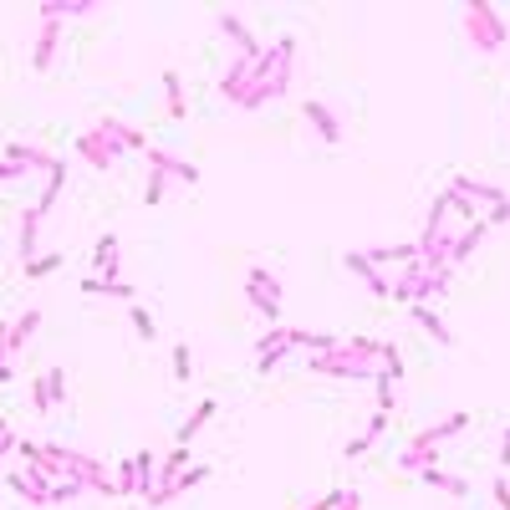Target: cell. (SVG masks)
Returning <instances> with one entry per match:
<instances>
[{"label": "cell", "instance_id": "cell-1", "mask_svg": "<svg viewBox=\"0 0 510 510\" xmlns=\"http://www.w3.org/2000/svg\"><path fill=\"white\" fill-rule=\"evenodd\" d=\"M459 31L470 41L474 51H500L510 41V26L495 5H484V0H470V5H459Z\"/></svg>", "mask_w": 510, "mask_h": 510}, {"label": "cell", "instance_id": "cell-2", "mask_svg": "<svg viewBox=\"0 0 510 510\" xmlns=\"http://www.w3.org/2000/svg\"><path fill=\"white\" fill-rule=\"evenodd\" d=\"M388 280H393V291H388L393 301H408V306L423 301V306H429L434 296L449 291V280H454V276H449V270H444V276H434V270H423V266H403V270H393Z\"/></svg>", "mask_w": 510, "mask_h": 510}, {"label": "cell", "instance_id": "cell-3", "mask_svg": "<svg viewBox=\"0 0 510 510\" xmlns=\"http://www.w3.org/2000/svg\"><path fill=\"white\" fill-rule=\"evenodd\" d=\"M280 296H286V280H280L276 270H266V266L245 270V301H250L255 311L270 321V327L280 321Z\"/></svg>", "mask_w": 510, "mask_h": 510}, {"label": "cell", "instance_id": "cell-4", "mask_svg": "<svg viewBox=\"0 0 510 510\" xmlns=\"http://www.w3.org/2000/svg\"><path fill=\"white\" fill-rule=\"evenodd\" d=\"M306 368L321 372V378H352V382H368L378 378V362H368V357H357L352 347H337V352H321V357H306Z\"/></svg>", "mask_w": 510, "mask_h": 510}, {"label": "cell", "instance_id": "cell-5", "mask_svg": "<svg viewBox=\"0 0 510 510\" xmlns=\"http://www.w3.org/2000/svg\"><path fill=\"white\" fill-rule=\"evenodd\" d=\"M260 82H270L266 66H260V62H245V56H235V62H230L225 72H219V97H225L230 107H240L245 92L260 87Z\"/></svg>", "mask_w": 510, "mask_h": 510}, {"label": "cell", "instance_id": "cell-6", "mask_svg": "<svg viewBox=\"0 0 510 510\" xmlns=\"http://www.w3.org/2000/svg\"><path fill=\"white\" fill-rule=\"evenodd\" d=\"M123 153H128V148L113 138V133H102V128H87V133H76V158H82L87 168H113Z\"/></svg>", "mask_w": 510, "mask_h": 510}, {"label": "cell", "instance_id": "cell-7", "mask_svg": "<svg viewBox=\"0 0 510 510\" xmlns=\"http://www.w3.org/2000/svg\"><path fill=\"white\" fill-rule=\"evenodd\" d=\"M215 26L225 31V41L235 46V56H245V62H260V51H266V46L255 41V31L245 26V15H240V11H230V5H225V11L215 15Z\"/></svg>", "mask_w": 510, "mask_h": 510}, {"label": "cell", "instance_id": "cell-8", "mask_svg": "<svg viewBox=\"0 0 510 510\" xmlns=\"http://www.w3.org/2000/svg\"><path fill=\"white\" fill-rule=\"evenodd\" d=\"M62 21H41L36 41H31V72H51L56 66V51H62Z\"/></svg>", "mask_w": 510, "mask_h": 510}, {"label": "cell", "instance_id": "cell-9", "mask_svg": "<svg viewBox=\"0 0 510 510\" xmlns=\"http://www.w3.org/2000/svg\"><path fill=\"white\" fill-rule=\"evenodd\" d=\"M301 117H306V128H311L321 143H342V117L332 113L321 97H306V102H301Z\"/></svg>", "mask_w": 510, "mask_h": 510}, {"label": "cell", "instance_id": "cell-10", "mask_svg": "<svg viewBox=\"0 0 510 510\" xmlns=\"http://www.w3.org/2000/svg\"><path fill=\"white\" fill-rule=\"evenodd\" d=\"M0 158H5V164H15V168H26V174H51V164H56V153L36 148V143H5V148H0Z\"/></svg>", "mask_w": 510, "mask_h": 510}, {"label": "cell", "instance_id": "cell-11", "mask_svg": "<svg viewBox=\"0 0 510 510\" xmlns=\"http://www.w3.org/2000/svg\"><path fill=\"white\" fill-rule=\"evenodd\" d=\"M143 158H148V168H158L164 178H178V184H199V168H194L189 158L168 153V148H153V143H148V153H143Z\"/></svg>", "mask_w": 510, "mask_h": 510}, {"label": "cell", "instance_id": "cell-12", "mask_svg": "<svg viewBox=\"0 0 510 510\" xmlns=\"http://www.w3.org/2000/svg\"><path fill=\"white\" fill-rule=\"evenodd\" d=\"M41 219H46V215H41L36 204H26L21 219H15V255H21V266L36 255V245H41Z\"/></svg>", "mask_w": 510, "mask_h": 510}, {"label": "cell", "instance_id": "cell-13", "mask_svg": "<svg viewBox=\"0 0 510 510\" xmlns=\"http://www.w3.org/2000/svg\"><path fill=\"white\" fill-rule=\"evenodd\" d=\"M204 480H209V464H189V470H178L168 484H158L148 495V505H168V500H178L184 490H194V484H204Z\"/></svg>", "mask_w": 510, "mask_h": 510}, {"label": "cell", "instance_id": "cell-14", "mask_svg": "<svg viewBox=\"0 0 510 510\" xmlns=\"http://www.w3.org/2000/svg\"><path fill=\"white\" fill-rule=\"evenodd\" d=\"M484 240H490V225H484V219H470V225H464V230L454 235V245H449V266L459 270V266H464V260L474 255V250H480Z\"/></svg>", "mask_w": 510, "mask_h": 510}, {"label": "cell", "instance_id": "cell-15", "mask_svg": "<svg viewBox=\"0 0 510 510\" xmlns=\"http://www.w3.org/2000/svg\"><path fill=\"white\" fill-rule=\"evenodd\" d=\"M342 266L352 270V276H362V280H368V291H372V296H388V291H393V280H388V270H378V266H372V260H368L362 250H347V255H342Z\"/></svg>", "mask_w": 510, "mask_h": 510}, {"label": "cell", "instance_id": "cell-16", "mask_svg": "<svg viewBox=\"0 0 510 510\" xmlns=\"http://www.w3.org/2000/svg\"><path fill=\"white\" fill-rule=\"evenodd\" d=\"M470 429V413H464V408H459V413H449V419H439V423H429V429H419L413 434V439H419V444H449V439H459V434Z\"/></svg>", "mask_w": 510, "mask_h": 510}, {"label": "cell", "instance_id": "cell-17", "mask_svg": "<svg viewBox=\"0 0 510 510\" xmlns=\"http://www.w3.org/2000/svg\"><path fill=\"white\" fill-rule=\"evenodd\" d=\"M97 11V0H41V21H87Z\"/></svg>", "mask_w": 510, "mask_h": 510}, {"label": "cell", "instance_id": "cell-18", "mask_svg": "<svg viewBox=\"0 0 510 510\" xmlns=\"http://www.w3.org/2000/svg\"><path fill=\"white\" fill-rule=\"evenodd\" d=\"M459 194L470 204H484V209H495V204H505V189L500 184H484V178H470V174H459V178H449Z\"/></svg>", "mask_w": 510, "mask_h": 510}, {"label": "cell", "instance_id": "cell-19", "mask_svg": "<svg viewBox=\"0 0 510 510\" xmlns=\"http://www.w3.org/2000/svg\"><path fill=\"white\" fill-rule=\"evenodd\" d=\"M117 240H123V235H113V230H107V235L92 245V266H97V280H123V266H117Z\"/></svg>", "mask_w": 510, "mask_h": 510}, {"label": "cell", "instance_id": "cell-20", "mask_svg": "<svg viewBox=\"0 0 510 510\" xmlns=\"http://www.w3.org/2000/svg\"><path fill=\"white\" fill-rule=\"evenodd\" d=\"M215 413H219V398H199V403L189 408V419L178 423V434H174V439H178L184 449H189V439H194V434H199L209 419H215Z\"/></svg>", "mask_w": 510, "mask_h": 510}, {"label": "cell", "instance_id": "cell-21", "mask_svg": "<svg viewBox=\"0 0 510 510\" xmlns=\"http://www.w3.org/2000/svg\"><path fill=\"white\" fill-rule=\"evenodd\" d=\"M97 128H102V133H113V138L123 143L128 153H148V138H143V128L123 123V117H97Z\"/></svg>", "mask_w": 510, "mask_h": 510}, {"label": "cell", "instance_id": "cell-22", "mask_svg": "<svg viewBox=\"0 0 510 510\" xmlns=\"http://www.w3.org/2000/svg\"><path fill=\"white\" fill-rule=\"evenodd\" d=\"M419 484H429V490H444V495H454V500H464V495H470V480H459V474L439 470V464L419 470Z\"/></svg>", "mask_w": 510, "mask_h": 510}, {"label": "cell", "instance_id": "cell-23", "mask_svg": "<svg viewBox=\"0 0 510 510\" xmlns=\"http://www.w3.org/2000/svg\"><path fill=\"white\" fill-rule=\"evenodd\" d=\"M408 317H413V321H419V327L423 332H429V337H434V342H444V347H454V332H449V321L444 317H439V311H434V306H408Z\"/></svg>", "mask_w": 510, "mask_h": 510}, {"label": "cell", "instance_id": "cell-24", "mask_svg": "<svg viewBox=\"0 0 510 510\" xmlns=\"http://www.w3.org/2000/svg\"><path fill=\"white\" fill-rule=\"evenodd\" d=\"M429 464H439V449L419 444V439H408V449L398 454V470H403V474H419V470H429Z\"/></svg>", "mask_w": 510, "mask_h": 510}, {"label": "cell", "instance_id": "cell-25", "mask_svg": "<svg viewBox=\"0 0 510 510\" xmlns=\"http://www.w3.org/2000/svg\"><path fill=\"white\" fill-rule=\"evenodd\" d=\"M5 484H11L26 505H51V490H46V484H36L26 470H11V474H5Z\"/></svg>", "mask_w": 510, "mask_h": 510}, {"label": "cell", "instance_id": "cell-26", "mask_svg": "<svg viewBox=\"0 0 510 510\" xmlns=\"http://www.w3.org/2000/svg\"><path fill=\"white\" fill-rule=\"evenodd\" d=\"M36 327H41V311H36V306H26L21 317L11 321V357H15V352H26V342L36 337Z\"/></svg>", "mask_w": 510, "mask_h": 510}, {"label": "cell", "instance_id": "cell-27", "mask_svg": "<svg viewBox=\"0 0 510 510\" xmlns=\"http://www.w3.org/2000/svg\"><path fill=\"white\" fill-rule=\"evenodd\" d=\"M82 291L87 296H117V301H133V280H97V276H82Z\"/></svg>", "mask_w": 510, "mask_h": 510}, {"label": "cell", "instance_id": "cell-28", "mask_svg": "<svg viewBox=\"0 0 510 510\" xmlns=\"http://www.w3.org/2000/svg\"><path fill=\"white\" fill-rule=\"evenodd\" d=\"M164 97H168V117H174V123H184V117H189V97H184V82H178V72H164Z\"/></svg>", "mask_w": 510, "mask_h": 510}, {"label": "cell", "instance_id": "cell-29", "mask_svg": "<svg viewBox=\"0 0 510 510\" xmlns=\"http://www.w3.org/2000/svg\"><path fill=\"white\" fill-rule=\"evenodd\" d=\"M133 474H138V495L148 500L153 490H158V459L143 449V454H133Z\"/></svg>", "mask_w": 510, "mask_h": 510}, {"label": "cell", "instance_id": "cell-30", "mask_svg": "<svg viewBox=\"0 0 510 510\" xmlns=\"http://www.w3.org/2000/svg\"><path fill=\"white\" fill-rule=\"evenodd\" d=\"M62 184H66V158H56V164H51V174H46V189H41V199H36L41 215H51V204H56Z\"/></svg>", "mask_w": 510, "mask_h": 510}, {"label": "cell", "instance_id": "cell-31", "mask_svg": "<svg viewBox=\"0 0 510 510\" xmlns=\"http://www.w3.org/2000/svg\"><path fill=\"white\" fill-rule=\"evenodd\" d=\"M378 372L382 378H393V382H403V352H398V342H382V352H378Z\"/></svg>", "mask_w": 510, "mask_h": 510}, {"label": "cell", "instance_id": "cell-32", "mask_svg": "<svg viewBox=\"0 0 510 510\" xmlns=\"http://www.w3.org/2000/svg\"><path fill=\"white\" fill-rule=\"evenodd\" d=\"M41 382H46V403L62 408L66 403V368H46V372H41Z\"/></svg>", "mask_w": 510, "mask_h": 510}, {"label": "cell", "instance_id": "cell-33", "mask_svg": "<svg viewBox=\"0 0 510 510\" xmlns=\"http://www.w3.org/2000/svg\"><path fill=\"white\" fill-rule=\"evenodd\" d=\"M56 266H62V255H56V250H46V255H31V260L21 266V276H26V280H41V276H51Z\"/></svg>", "mask_w": 510, "mask_h": 510}, {"label": "cell", "instance_id": "cell-34", "mask_svg": "<svg viewBox=\"0 0 510 510\" xmlns=\"http://www.w3.org/2000/svg\"><path fill=\"white\" fill-rule=\"evenodd\" d=\"M168 357H174V378L189 382L194 378V352H189V342H174V347H168Z\"/></svg>", "mask_w": 510, "mask_h": 510}, {"label": "cell", "instance_id": "cell-35", "mask_svg": "<svg viewBox=\"0 0 510 510\" xmlns=\"http://www.w3.org/2000/svg\"><path fill=\"white\" fill-rule=\"evenodd\" d=\"M128 317H133V332H138L143 342H153V337H158V327H153V311H148V306L133 301V306H128Z\"/></svg>", "mask_w": 510, "mask_h": 510}, {"label": "cell", "instance_id": "cell-36", "mask_svg": "<svg viewBox=\"0 0 510 510\" xmlns=\"http://www.w3.org/2000/svg\"><path fill=\"white\" fill-rule=\"evenodd\" d=\"M286 357H296V347H291V342L270 347V352H260V357H255V372H276L280 362H286Z\"/></svg>", "mask_w": 510, "mask_h": 510}, {"label": "cell", "instance_id": "cell-37", "mask_svg": "<svg viewBox=\"0 0 510 510\" xmlns=\"http://www.w3.org/2000/svg\"><path fill=\"white\" fill-rule=\"evenodd\" d=\"M168 194V178L158 174V168H148V178H143V204H164Z\"/></svg>", "mask_w": 510, "mask_h": 510}, {"label": "cell", "instance_id": "cell-38", "mask_svg": "<svg viewBox=\"0 0 510 510\" xmlns=\"http://www.w3.org/2000/svg\"><path fill=\"white\" fill-rule=\"evenodd\" d=\"M113 484H117V495H138V474H133V459H123L113 470Z\"/></svg>", "mask_w": 510, "mask_h": 510}, {"label": "cell", "instance_id": "cell-39", "mask_svg": "<svg viewBox=\"0 0 510 510\" xmlns=\"http://www.w3.org/2000/svg\"><path fill=\"white\" fill-rule=\"evenodd\" d=\"M372 388H378V413H393V403H398V382L393 378H382V372H378V378H372Z\"/></svg>", "mask_w": 510, "mask_h": 510}, {"label": "cell", "instance_id": "cell-40", "mask_svg": "<svg viewBox=\"0 0 510 510\" xmlns=\"http://www.w3.org/2000/svg\"><path fill=\"white\" fill-rule=\"evenodd\" d=\"M332 510H362V500H357V490H347V484H337V490H327Z\"/></svg>", "mask_w": 510, "mask_h": 510}, {"label": "cell", "instance_id": "cell-41", "mask_svg": "<svg viewBox=\"0 0 510 510\" xmlns=\"http://www.w3.org/2000/svg\"><path fill=\"white\" fill-rule=\"evenodd\" d=\"M280 342H286V321H276V327H266V332H260V342H255V357H260V352H270V347H280Z\"/></svg>", "mask_w": 510, "mask_h": 510}, {"label": "cell", "instance_id": "cell-42", "mask_svg": "<svg viewBox=\"0 0 510 510\" xmlns=\"http://www.w3.org/2000/svg\"><path fill=\"white\" fill-rule=\"evenodd\" d=\"M76 495H82V484H76V480H56V484H51V505H66V500H76Z\"/></svg>", "mask_w": 510, "mask_h": 510}, {"label": "cell", "instance_id": "cell-43", "mask_svg": "<svg viewBox=\"0 0 510 510\" xmlns=\"http://www.w3.org/2000/svg\"><path fill=\"white\" fill-rule=\"evenodd\" d=\"M490 500H495L500 510H510V480H505V474H495V480H490Z\"/></svg>", "mask_w": 510, "mask_h": 510}, {"label": "cell", "instance_id": "cell-44", "mask_svg": "<svg viewBox=\"0 0 510 510\" xmlns=\"http://www.w3.org/2000/svg\"><path fill=\"white\" fill-rule=\"evenodd\" d=\"M15 454H21L26 464H36V459H41V444H36V439H15Z\"/></svg>", "mask_w": 510, "mask_h": 510}, {"label": "cell", "instance_id": "cell-45", "mask_svg": "<svg viewBox=\"0 0 510 510\" xmlns=\"http://www.w3.org/2000/svg\"><path fill=\"white\" fill-rule=\"evenodd\" d=\"M368 449H372V439H368V434H357V439H347L342 454H347V459H357V454H368Z\"/></svg>", "mask_w": 510, "mask_h": 510}, {"label": "cell", "instance_id": "cell-46", "mask_svg": "<svg viewBox=\"0 0 510 510\" xmlns=\"http://www.w3.org/2000/svg\"><path fill=\"white\" fill-rule=\"evenodd\" d=\"M382 429H388V413H372V419H368V429H362V434H368L372 444H378V439H382Z\"/></svg>", "mask_w": 510, "mask_h": 510}, {"label": "cell", "instance_id": "cell-47", "mask_svg": "<svg viewBox=\"0 0 510 510\" xmlns=\"http://www.w3.org/2000/svg\"><path fill=\"white\" fill-rule=\"evenodd\" d=\"M11 449H15V429H11L5 419H0V459L11 454Z\"/></svg>", "mask_w": 510, "mask_h": 510}, {"label": "cell", "instance_id": "cell-48", "mask_svg": "<svg viewBox=\"0 0 510 510\" xmlns=\"http://www.w3.org/2000/svg\"><path fill=\"white\" fill-rule=\"evenodd\" d=\"M484 225L495 230V225H510V199L505 204H495V209H490V219H484Z\"/></svg>", "mask_w": 510, "mask_h": 510}, {"label": "cell", "instance_id": "cell-49", "mask_svg": "<svg viewBox=\"0 0 510 510\" xmlns=\"http://www.w3.org/2000/svg\"><path fill=\"white\" fill-rule=\"evenodd\" d=\"M500 464L510 470V423H505V434H500Z\"/></svg>", "mask_w": 510, "mask_h": 510}, {"label": "cell", "instance_id": "cell-50", "mask_svg": "<svg viewBox=\"0 0 510 510\" xmlns=\"http://www.w3.org/2000/svg\"><path fill=\"white\" fill-rule=\"evenodd\" d=\"M15 378V368H11V362H0V382H11Z\"/></svg>", "mask_w": 510, "mask_h": 510}]
</instances>
